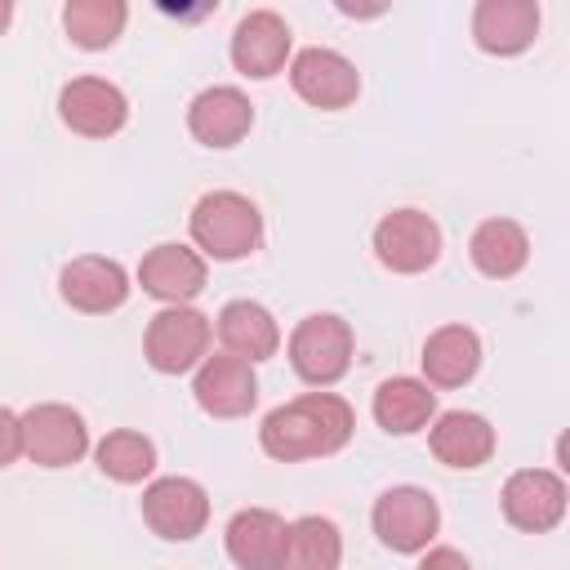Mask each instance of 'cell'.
Wrapping results in <instances>:
<instances>
[{"label": "cell", "mask_w": 570, "mask_h": 570, "mask_svg": "<svg viewBox=\"0 0 570 570\" xmlns=\"http://www.w3.org/2000/svg\"><path fill=\"white\" fill-rule=\"evenodd\" d=\"M209 338H214V325L191 303L187 307H160L147 321L142 356L156 374H187L209 356Z\"/></svg>", "instance_id": "cell-4"}, {"label": "cell", "mask_w": 570, "mask_h": 570, "mask_svg": "<svg viewBox=\"0 0 570 570\" xmlns=\"http://www.w3.org/2000/svg\"><path fill=\"white\" fill-rule=\"evenodd\" d=\"M191 240L200 258L236 263L263 245V214L240 191H205L191 209Z\"/></svg>", "instance_id": "cell-2"}, {"label": "cell", "mask_w": 570, "mask_h": 570, "mask_svg": "<svg viewBox=\"0 0 570 570\" xmlns=\"http://www.w3.org/2000/svg\"><path fill=\"white\" fill-rule=\"evenodd\" d=\"M13 22V4L9 0H0V36H4V27Z\"/></svg>", "instance_id": "cell-29"}, {"label": "cell", "mask_w": 570, "mask_h": 570, "mask_svg": "<svg viewBox=\"0 0 570 570\" xmlns=\"http://www.w3.org/2000/svg\"><path fill=\"white\" fill-rule=\"evenodd\" d=\"M129 289H134L129 285V272L116 258H102V254H80L58 276L62 303L76 307V312H85V316H107V312L125 307Z\"/></svg>", "instance_id": "cell-15"}, {"label": "cell", "mask_w": 570, "mask_h": 570, "mask_svg": "<svg viewBox=\"0 0 570 570\" xmlns=\"http://www.w3.org/2000/svg\"><path fill=\"white\" fill-rule=\"evenodd\" d=\"M191 396L214 419H245L258 405V374H254L249 361L227 356V352H214V356H205L196 365Z\"/></svg>", "instance_id": "cell-12"}, {"label": "cell", "mask_w": 570, "mask_h": 570, "mask_svg": "<svg viewBox=\"0 0 570 570\" xmlns=\"http://www.w3.org/2000/svg\"><path fill=\"white\" fill-rule=\"evenodd\" d=\"M214 330H218L223 352H227V356H240V361H249V365L276 356V347H281V325H276V316H272L263 303H254V298H232V303H223Z\"/></svg>", "instance_id": "cell-20"}, {"label": "cell", "mask_w": 570, "mask_h": 570, "mask_svg": "<svg viewBox=\"0 0 570 570\" xmlns=\"http://www.w3.org/2000/svg\"><path fill=\"white\" fill-rule=\"evenodd\" d=\"M58 116L80 138H111L129 120V98L102 76H76L58 94Z\"/></svg>", "instance_id": "cell-11"}, {"label": "cell", "mask_w": 570, "mask_h": 570, "mask_svg": "<svg viewBox=\"0 0 570 570\" xmlns=\"http://www.w3.org/2000/svg\"><path fill=\"white\" fill-rule=\"evenodd\" d=\"M289 49V22L276 9H249L232 31V67L249 80H272L276 71H285Z\"/></svg>", "instance_id": "cell-13"}, {"label": "cell", "mask_w": 570, "mask_h": 570, "mask_svg": "<svg viewBox=\"0 0 570 570\" xmlns=\"http://www.w3.org/2000/svg\"><path fill=\"white\" fill-rule=\"evenodd\" d=\"M22 419V454L40 468H71L89 454V428L80 410L62 401H40L18 414Z\"/></svg>", "instance_id": "cell-6"}, {"label": "cell", "mask_w": 570, "mask_h": 570, "mask_svg": "<svg viewBox=\"0 0 570 570\" xmlns=\"http://www.w3.org/2000/svg\"><path fill=\"white\" fill-rule=\"evenodd\" d=\"M94 459H98L102 476H111V481H120V485H138V481H147V476L156 472V445H151V436H142V432H134V428L107 432V436L94 445Z\"/></svg>", "instance_id": "cell-26"}, {"label": "cell", "mask_w": 570, "mask_h": 570, "mask_svg": "<svg viewBox=\"0 0 570 570\" xmlns=\"http://www.w3.org/2000/svg\"><path fill=\"white\" fill-rule=\"evenodd\" d=\"M370 410H374V423L387 436H414V432H423L436 419V392L423 379L396 374V379H383L374 387Z\"/></svg>", "instance_id": "cell-21"}, {"label": "cell", "mask_w": 570, "mask_h": 570, "mask_svg": "<svg viewBox=\"0 0 570 570\" xmlns=\"http://www.w3.org/2000/svg\"><path fill=\"white\" fill-rule=\"evenodd\" d=\"M356 414L338 392H303L285 405H276L263 428L258 445L276 463H303V459H330L352 441Z\"/></svg>", "instance_id": "cell-1"}, {"label": "cell", "mask_w": 570, "mask_h": 570, "mask_svg": "<svg viewBox=\"0 0 570 570\" xmlns=\"http://www.w3.org/2000/svg\"><path fill=\"white\" fill-rule=\"evenodd\" d=\"M142 521L169 543H187L209 521V494L191 476H156L142 490Z\"/></svg>", "instance_id": "cell-10"}, {"label": "cell", "mask_w": 570, "mask_h": 570, "mask_svg": "<svg viewBox=\"0 0 570 570\" xmlns=\"http://www.w3.org/2000/svg\"><path fill=\"white\" fill-rule=\"evenodd\" d=\"M125 22H129V4L125 0H71L62 9V27H67L71 45L89 49V53L111 49L120 40Z\"/></svg>", "instance_id": "cell-25"}, {"label": "cell", "mask_w": 570, "mask_h": 570, "mask_svg": "<svg viewBox=\"0 0 570 570\" xmlns=\"http://www.w3.org/2000/svg\"><path fill=\"white\" fill-rule=\"evenodd\" d=\"M187 129L205 147H236L254 129V102L236 85H209L187 107Z\"/></svg>", "instance_id": "cell-16"}, {"label": "cell", "mask_w": 570, "mask_h": 570, "mask_svg": "<svg viewBox=\"0 0 570 570\" xmlns=\"http://www.w3.org/2000/svg\"><path fill=\"white\" fill-rule=\"evenodd\" d=\"M419 570H472V561L459 552V548H423V561H419Z\"/></svg>", "instance_id": "cell-28"}, {"label": "cell", "mask_w": 570, "mask_h": 570, "mask_svg": "<svg viewBox=\"0 0 570 570\" xmlns=\"http://www.w3.org/2000/svg\"><path fill=\"white\" fill-rule=\"evenodd\" d=\"M370 525H374L383 548L414 557V552L432 548V539L441 530V508L423 485H392L374 499Z\"/></svg>", "instance_id": "cell-5"}, {"label": "cell", "mask_w": 570, "mask_h": 570, "mask_svg": "<svg viewBox=\"0 0 570 570\" xmlns=\"http://www.w3.org/2000/svg\"><path fill=\"white\" fill-rule=\"evenodd\" d=\"M499 503H503L508 525H517L525 534H548L561 525L570 490H566V476L552 468H521L503 481Z\"/></svg>", "instance_id": "cell-8"}, {"label": "cell", "mask_w": 570, "mask_h": 570, "mask_svg": "<svg viewBox=\"0 0 570 570\" xmlns=\"http://www.w3.org/2000/svg\"><path fill=\"white\" fill-rule=\"evenodd\" d=\"M209 281V263L191 249V245H178V240H165L156 249L142 254L138 263V285L142 294L160 298L165 307H187Z\"/></svg>", "instance_id": "cell-14"}, {"label": "cell", "mask_w": 570, "mask_h": 570, "mask_svg": "<svg viewBox=\"0 0 570 570\" xmlns=\"http://www.w3.org/2000/svg\"><path fill=\"white\" fill-rule=\"evenodd\" d=\"M539 36V4L534 0H481L472 9V40L481 53L517 58Z\"/></svg>", "instance_id": "cell-17"}, {"label": "cell", "mask_w": 570, "mask_h": 570, "mask_svg": "<svg viewBox=\"0 0 570 570\" xmlns=\"http://www.w3.org/2000/svg\"><path fill=\"white\" fill-rule=\"evenodd\" d=\"M285 525L289 521L272 508H240L223 530L232 566L236 570H276L281 548H285Z\"/></svg>", "instance_id": "cell-19"}, {"label": "cell", "mask_w": 570, "mask_h": 570, "mask_svg": "<svg viewBox=\"0 0 570 570\" xmlns=\"http://www.w3.org/2000/svg\"><path fill=\"white\" fill-rule=\"evenodd\" d=\"M468 254H472V267L481 276L508 281L530 263V236L512 218H485V223H476V232L468 240Z\"/></svg>", "instance_id": "cell-23"}, {"label": "cell", "mask_w": 570, "mask_h": 570, "mask_svg": "<svg viewBox=\"0 0 570 570\" xmlns=\"http://www.w3.org/2000/svg\"><path fill=\"white\" fill-rule=\"evenodd\" d=\"M423 383L428 387H463L481 370V338L468 325H441L423 343Z\"/></svg>", "instance_id": "cell-22"}, {"label": "cell", "mask_w": 570, "mask_h": 570, "mask_svg": "<svg viewBox=\"0 0 570 570\" xmlns=\"http://www.w3.org/2000/svg\"><path fill=\"white\" fill-rule=\"evenodd\" d=\"M22 459V419L0 405V468Z\"/></svg>", "instance_id": "cell-27"}, {"label": "cell", "mask_w": 570, "mask_h": 570, "mask_svg": "<svg viewBox=\"0 0 570 570\" xmlns=\"http://www.w3.org/2000/svg\"><path fill=\"white\" fill-rule=\"evenodd\" d=\"M352 352H356V338H352V325L334 312H312L294 325L289 334V365L303 383L312 387H334L347 370H352Z\"/></svg>", "instance_id": "cell-3"}, {"label": "cell", "mask_w": 570, "mask_h": 570, "mask_svg": "<svg viewBox=\"0 0 570 570\" xmlns=\"http://www.w3.org/2000/svg\"><path fill=\"white\" fill-rule=\"evenodd\" d=\"M374 258L396 276H419L441 258V227L423 209H392L374 223Z\"/></svg>", "instance_id": "cell-7"}, {"label": "cell", "mask_w": 570, "mask_h": 570, "mask_svg": "<svg viewBox=\"0 0 570 570\" xmlns=\"http://www.w3.org/2000/svg\"><path fill=\"white\" fill-rule=\"evenodd\" d=\"M343 561V534L330 517H298L285 525V548L276 570H338Z\"/></svg>", "instance_id": "cell-24"}, {"label": "cell", "mask_w": 570, "mask_h": 570, "mask_svg": "<svg viewBox=\"0 0 570 570\" xmlns=\"http://www.w3.org/2000/svg\"><path fill=\"white\" fill-rule=\"evenodd\" d=\"M494 445H499V436H494L490 419L476 410H445L428 428V450L445 468H481L494 459Z\"/></svg>", "instance_id": "cell-18"}, {"label": "cell", "mask_w": 570, "mask_h": 570, "mask_svg": "<svg viewBox=\"0 0 570 570\" xmlns=\"http://www.w3.org/2000/svg\"><path fill=\"white\" fill-rule=\"evenodd\" d=\"M289 85L303 102L321 107V111H343L356 102L361 94V71L352 58H343L338 49L325 45H307L289 58Z\"/></svg>", "instance_id": "cell-9"}]
</instances>
